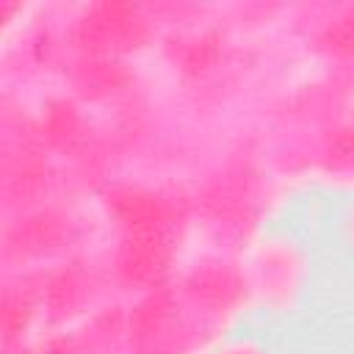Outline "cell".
I'll return each mask as SVG.
<instances>
[{"mask_svg": "<svg viewBox=\"0 0 354 354\" xmlns=\"http://www.w3.org/2000/svg\"><path fill=\"white\" fill-rule=\"evenodd\" d=\"M241 263L252 304H263L268 310H288V304L299 296L307 263L293 241L282 235H257L241 252Z\"/></svg>", "mask_w": 354, "mask_h": 354, "instance_id": "cell-1", "label": "cell"}, {"mask_svg": "<svg viewBox=\"0 0 354 354\" xmlns=\"http://www.w3.org/2000/svg\"><path fill=\"white\" fill-rule=\"evenodd\" d=\"M205 354H266V351L252 340H243V343L238 340V343H218L216 348H210Z\"/></svg>", "mask_w": 354, "mask_h": 354, "instance_id": "cell-2", "label": "cell"}]
</instances>
